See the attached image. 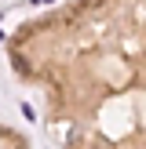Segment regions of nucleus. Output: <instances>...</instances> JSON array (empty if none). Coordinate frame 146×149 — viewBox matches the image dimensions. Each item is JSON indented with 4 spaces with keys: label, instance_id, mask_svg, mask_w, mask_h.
<instances>
[{
    "label": "nucleus",
    "instance_id": "obj_1",
    "mask_svg": "<svg viewBox=\"0 0 146 149\" xmlns=\"http://www.w3.org/2000/svg\"><path fill=\"white\" fill-rule=\"evenodd\" d=\"M0 40H4V33H0Z\"/></svg>",
    "mask_w": 146,
    "mask_h": 149
}]
</instances>
